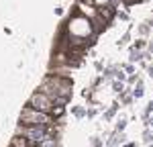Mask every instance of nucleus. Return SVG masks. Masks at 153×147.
I'll return each instance as SVG.
<instances>
[{"label": "nucleus", "instance_id": "7", "mask_svg": "<svg viewBox=\"0 0 153 147\" xmlns=\"http://www.w3.org/2000/svg\"><path fill=\"white\" fill-rule=\"evenodd\" d=\"M143 92H145V90H143V84H141V82H137L135 90H133V96H135V98H141V96H143Z\"/></svg>", "mask_w": 153, "mask_h": 147}, {"label": "nucleus", "instance_id": "8", "mask_svg": "<svg viewBox=\"0 0 153 147\" xmlns=\"http://www.w3.org/2000/svg\"><path fill=\"white\" fill-rule=\"evenodd\" d=\"M63 114V106H53V110H51V117L55 119V117H61Z\"/></svg>", "mask_w": 153, "mask_h": 147}, {"label": "nucleus", "instance_id": "17", "mask_svg": "<svg viewBox=\"0 0 153 147\" xmlns=\"http://www.w3.org/2000/svg\"><path fill=\"white\" fill-rule=\"evenodd\" d=\"M149 147H153V145H149Z\"/></svg>", "mask_w": 153, "mask_h": 147}, {"label": "nucleus", "instance_id": "3", "mask_svg": "<svg viewBox=\"0 0 153 147\" xmlns=\"http://www.w3.org/2000/svg\"><path fill=\"white\" fill-rule=\"evenodd\" d=\"M27 106H31V108L35 110H41V112H47V114H51V110H53V100L47 96V94H43V92H39L37 90L35 94H31V98H29V102H27Z\"/></svg>", "mask_w": 153, "mask_h": 147}, {"label": "nucleus", "instance_id": "13", "mask_svg": "<svg viewBox=\"0 0 153 147\" xmlns=\"http://www.w3.org/2000/svg\"><path fill=\"white\" fill-rule=\"evenodd\" d=\"M74 114H76V117H84L86 112H84L82 108H74Z\"/></svg>", "mask_w": 153, "mask_h": 147}, {"label": "nucleus", "instance_id": "6", "mask_svg": "<svg viewBox=\"0 0 153 147\" xmlns=\"http://www.w3.org/2000/svg\"><path fill=\"white\" fill-rule=\"evenodd\" d=\"M27 145H29V139L23 135H14L10 141V147H27Z\"/></svg>", "mask_w": 153, "mask_h": 147}, {"label": "nucleus", "instance_id": "2", "mask_svg": "<svg viewBox=\"0 0 153 147\" xmlns=\"http://www.w3.org/2000/svg\"><path fill=\"white\" fill-rule=\"evenodd\" d=\"M70 35L74 37H82V39H88V37H96L94 29H92V23H90V19H86L82 16L80 12H76L74 16L70 19V23H68V29H65Z\"/></svg>", "mask_w": 153, "mask_h": 147}, {"label": "nucleus", "instance_id": "10", "mask_svg": "<svg viewBox=\"0 0 153 147\" xmlns=\"http://www.w3.org/2000/svg\"><path fill=\"white\" fill-rule=\"evenodd\" d=\"M151 139H153V135L149 133V131H145V133H143V141H145V143H151Z\"/></svg>", "mask_w": 153, "mask_h": 147}, {"label": "nucleus", "instance_id": "1", "mask_svg": "<svg viewBox=\"0 0 153 147\" xmlns=\"http://www.w3.org/2000/svg\"><path fill=\"white\" fill-rule=\"evenodd\" d=\"M53 122H55V119L51 114L35 110L31 106H25L21 112V125H27V127H51Z\"/></svg>", "mask_w": 153, "mask_h": 147}, {"label": "nucleus", "instance_id": "11", "mask_svg": "<svg viewBox=\"0 0 153 147\" xmlns=\"http://www.w3.org/2000/svg\"><path fill=\"white\" fill-rule=\"evenodd\" d=\"M125 125H127V121H125V119H120L118 125H117V129H118V131H123V129H125Z\"/></svg>", "mask_w": 153, "mask_h": 147}, {"label": "nucleus", "instance_id": "15", "mask_svg": "<svg viewBox=\"0 0 153 147\" xmlns=\"http://www.w3.org/2000/svg\"><path fill=\"white\" fill-rule=\"evenodd\" d=\"M147 31H149V27H147V24H143L141 29H139V33H141V35H147Z\"/></svg>", "mask_w": 153, "mask_h": 147}, {"label": "nucleus", "instance_id": "4", "mask_svg": "<svg viewBox=\"0 0 153 147\" xmlns=\"http://www.w3.org/2000/svg\"><path fill=\"white\" fill-rule=\"evenodd\" d=\"M78 12H80L82 16H86V19H90V21H92L96 14H98V8H94V6H88L84 0H80V2H78Z\"/></svg>", "mask_w": 153, "mask_h": 147}, {"label": "nucleus", "instance_id": "5", "mask_svg": "<svg viewBox=\"0 0 153 147\" xmlns=\"http://www.w3.org/2000/svg\"><path fill=\"white\" fill-rule=\"evenodd\" d=\"M96 8H98V14L104 19L106 23L112 21V16H114V8H112L110 4H102V6H96Z\"/></svg>", "mask_w": 153, "mask_h": 147}, {"label": "nucleus", "instance_id": "14", "mask_svg": "<svg viewBox=\"0 0 153 147\" xmlns=\"http://www.w3.org/2000/svg\"><path fill=\"white\" fill-rule=\"evenodd\" d=\"M92 147H102V141H100V139H96V137H94V141H92Z\"/></svg>", "mask_w": 153, "mask_h": 147}, {"label": "nucleus", "instance_id": "16", "mask_svg": "<svg viewBox=\"0 0 153 147\" xmlns=\"http://www.w3.org/2000/svg\"><path fill=\"white\" fill-rule=\"evenodd\" d=\"M149 51H153V41H149Z\"/></svg>", "mask_w": 153, "mask_h": 147}, {"label": "nucleus", "instance_id": "9", "mask_svg": "<svg viewBox=\"0 0 153 147\" xmlns=\"http://www.w3.org/2000/svg\"><path fill=\"white\" fill-rule=\"evenodd\" d=\"M112 88H114V92H118V94H123V92H125V86H123V82H114V84H112Z\"/></svg>", "mask_w": 153, "mask_h": 147}, {"label": "nucleus", "instance_id": "12", "mask_svg": "<svg viewBox=\"0 0 153 147\" xmlns=\"http://www.w3.org/2000/svg\"><path fill=\"white\" fill-rule=\"evenodd\" d=\"M131 100H133V96L125 94V96H123V104H131Z\"/></svg>", "mask_w": 153, "mask_h": 147}]
</instances>
